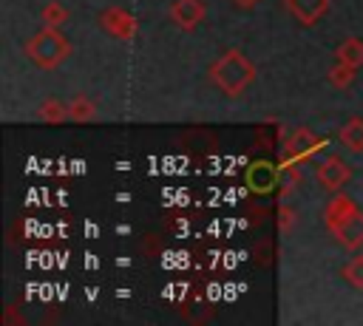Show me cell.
Returning a JSON list of instances; mask_svg holds the SVG:
<instances>
[{"label": "cell", "instance_id": "obj_1", "mask_svg": "<svg viewBox=\"0 0 363 326\" xmlns=\"http://www.w3.org/2000/svg\"><path fill=\"white\" fill-rule=\"evenodd\" d=\"M210 79H213V85L221 91V94H227V96H241L252 82H255V65H252V60L244 54V51H238V48H227L213 65H210Z\"/></svg>", "mask_w": 363, "mask_h": 326}, {"label": "cell", "instance_id": "obj_2", "mask_svg": "<svg viewBox=\"0 0 363 326\" xmlns=\"http://www.w3.org/2000/svg\"><path fill=\"white\" fill-rule=\"evenodd\" d=\"M71 43H68V37L60 31V28H51V26H43L28 43H26V57L37 65V68H45V71H51V68H57V65H62L68 57H71Z\"/></svg>", "mask_w": 363, "mask_h": 326}, {"label": "cell", "instance_id": "obj_3", "mask_svg": "<svg viewBox=\"0 0 363 326\" xmlns=\"http://www.w3.org/2000/svg\"><path fill=\"white\" fill-rule=\"evenodd\" d=\"M320 147H326V139H318L309 128H295L284 147H281V167H289V164H301L303 159H309L312 153H318Z\"/></svg>", "mask_w": 363, "mask_h": 326}, {"label": "cell", "instance_id": "obj_4", "mask_svg": "<svg viewBox=\"0 0 363 326\" xmlns=\"http://www.w3.org/2000/svg\"><path fill=\"white\" fill-rule=\"evenodd\" d=\"M99 26H102L113 40H133V34L139 31V20H136L130 11L119 9V6L105 9V11L99 14Z\"/></svg>", "mask_w": 363, "mask_h": 326}, {"label": "cell", "instance_id": "obj_5", "mask_svg": "<svg viewBox=\"0 0 363 326\" xmlns=\"http://www.w3.org/2000/svg\"><path fill=\"white\" fill-rule=\"evenodd\" d=\"M315 179H318V184L320 187H326V190H340L349 179H352V167L340 159V156H326L320 164H318V170H315Z\"/></svg>", "mask_w": 363, "mask_h": 326}, {"label": "cell", "instance_id": "obj_6", "mask_svg": "<svg viewBox=\"0 0 363 326\" xmlns=\"http://www.w3.org/2000/svg\"><path fill=\"white\" fill-rule=\"evenodd\" d=\"M204 14H207L204 0H173V3H170V20H173L179 28H184V31L196 28V26L204 20Z\"/></svg>", "mask_w": 363, "mask_h": 326}, {"label": "cell", "instance_id": "obj_7", "mask_svg": "<svg viewBox=\"0 0 363 326\" xmlns=\"http://www.w3.org/2000/svg\"><path fill=\"white\" fill-rule=\"evenodd\" d=\"M247 187L252 190V193H272V187L278 184V167L272 164V162H252L250 167H247Z\"/></svg>", "mask_w": 363, "mask_h": 326}, {"label": "cell", "instance_id": "obj_8", "mask_svg": "<svg viewBox=\"0 0 363 326\" xmlns=\"http://www.w3.org/2000/svg\"><path fill=\"white\" fill-rule=\"evenodd\" d=\"M332 0H284V9L301 23V26H315L318 20H323V14L329 11Z\"/></svg>", "mask_w": 363, "mask_h": 326}, {"label": "cell", "instance_id": "obj_9", "mask_svg": "<svg viewBox=\"0 0 363 326\" xmlns=\"http://www.w3.org/2000/svg\"><path fill=\"white\" fill-rule=\"evenodd\" d=\"M332 235L337 238V244H340V247H346V249L357 252V249L363 247V213H360V210H357V213H352L346 221H340V224L332 230Z\"/></svg>", "mask_w": 363, "mask_h": 326}, {"label": "cell", "instance_id": "obj_10", "mask_svg": "<svg viewBox=\"0 0 363 326\" xmlns=\"http://www.w3.org/2000/svg\"><path fill=\"white\" fill-rule=\"evenodd\" d=\"M360 207L346 196V193H335L332 198H329V204L323 207V221H326V227H329V232L340 224V221H346L352 213H357Z\"/></svg>", "mask_w": 363, "mask_h": 326}, {"label": "cell", "instance_id": "obj_11", "mask_svg": "<svg viewBox=\"0 0 363 326\" xmlns=\"http://www.w3.org/2000/svg\"><path fill=\"white\" fill-rule=\"evenodd\" d=\"M340 145L349 150V153H363V119L360 116H352L343 128H340Z\"/></svg>", "mask_w": 363, "mask_h": 326}, {"label": "cell", "instance_id": "obj_12", "mask_svg": "<svg viewBox=\"0 0 363 326\" xmlns=\"http://www.w3.org/2000/svg\"><path fill=\"white\" fill-rule=\"evenodd\" d=\"M37 119L45 122V125H60V122L68 119V105L60 102V99H54V96H48V99L40 102V108H37Z\"/></svg>", "mask_w": 363, "mask_h": 326}, {"label": "cell", "instance_id": "obj_13", "mask_svg": "<svg viewBox=\"0 0 363 326\" xmlns=\"http://www.w3.org/2000/svg\"><path fill=\"white\" fill-rule=\"evenodd\" d=\"M335 57H337L340 62L352 65V68H363V40H357V37H346V40L337 45Z\"/></svg>", "mask_w": 363, "mask_h": 326}, {"label": "cell", "instance_id": "obj_14", "mask_svg": "<svg viewBox=\"0 0 363 326\" xmlns=\"http://www.w3.org/2000/svg\"><path fill=\"white\" fill-rule=\"evenodd\" d=\"M68 119H74V122H91V119H96L94 99L85 96V94H77L74 99H68Z\"/></svg>", "mask_w": 363, "mask_h": 326}, {"label": "cell", "instance_id": "obj_15", "mask_svg": "<svg viewBox=\"0 0 363 326\" xmlns=\"http://www.w3.org/2000/svg\"><path fill=\"white\" fill-rule=\"evenodd\" d=\"M40 20H43V26H51V28H62V26L68 23V9H65L60 0H51V3H45V6H43V11H40Z\"/></svg>", "mask_w": 363, "mask_h": 326}, {"label": "cell", "instance_id": "obj_16", "mask_svg": "<svg viewBox=\"0 0 363 326\" xmlns=\"http://www.w3.org/2000/svg\"><path fill=\"white\" fill-rule=\"evenodd\" d=\"M354 71H357V68H352V65H346V62L337 60V62L329 68L326 77H329V82H332L335 88H349V85L354 82Z\"/></svg>", "mask_w": 363, "mask_h": 326}, {"label": "cell", "instance_id": "obj_17", "mask_svg": "<svg viewBox=\"0 0 363 326\" xmlns=\"http://www.w3.org/2000/svg\"><path fill=\"white\" fill-rule=\"evenodd\" d=\"M343 278H346V283H352L354 289H363V255H354V258L346 261Z\"/></svg>", "mask_w": 363, "mask_h": 326}, {"label": "cell", "instance_id": "obj_18", "mask_svg": "<svg viewBox=\"0 0 363 326\" xmlns=\"http://www.w3.org/2000/svg\"><path fill=\"white\" fill-rule=\"evenodd\" d=\"M295 224H298V210H295L292 204L281 201V204H278V230H281V232H292Z\"/></svg>", "mask_w": 363, "mask_h": 326}, {"label": "cell", "instance_id": "obj_19", "mask_svg": "<svg viewBox=\"0 0 363 326\" xmlns=\"http://www.w3.org/2000/svg\"><path fill=\"white\" fill-rule=\"evenodd\" d=\"M238 9H244V11H250V9H255L258 6V0H233Z\"/></svg>", "mask_w": 363, "mask_h": 326}]
</instances>
